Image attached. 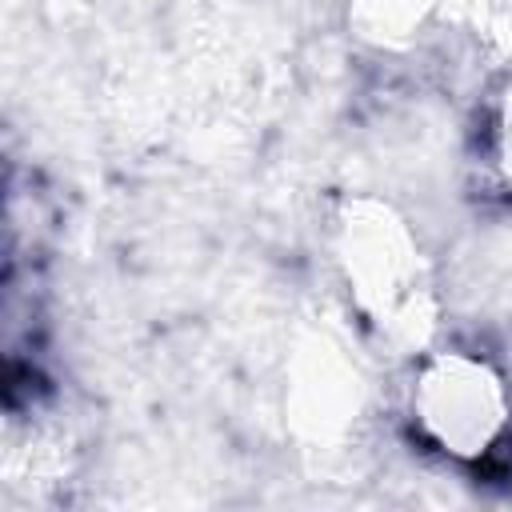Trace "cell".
<instances>
[{"label": "cell", "instance_id": "1", "mask_svg": "<svg viewBox=\"0 0 512 512\" xmlns=\"http://www.w3.org/2000/svg\"><path fill=\"white\" fill-rule=\"evenodd\" d=\"M332 252L360 316L388 340L416 344L432 320V280L404 216L372 196H356L336 216Z\"/></svg>", "mask_w": 512, "mask_h": 512}, {"label": "cell", "instance_id": "2", "mask_svg": "<svg viewBox=\"0 0 512 512\" xmlns=\"http://www.w3.org/2000/svg\"><path fill=\"white\" fill-rule=\"evenodd\" d=\"M408 412L428 448L484 468L512 444V392L500 368L464 348L428 352L416 364Z\"/></svg>", "mask_w": 512, "mask_h": 512}, {"label": "cell", "instance_id": "3", "mask_svg": "<svg viewBox=\"0 0 512 512\" xmlns=\"http://www.w3.org/2000/svg\"><path fill=\"white\" fill-rule=\"evenodd\" d=\"M488 156L500 176V184L512 192V76L504 80L496 104H492V128H488Z\"/></svg>", "mask_w": 512, "mask_h": 512}]
</instances>
